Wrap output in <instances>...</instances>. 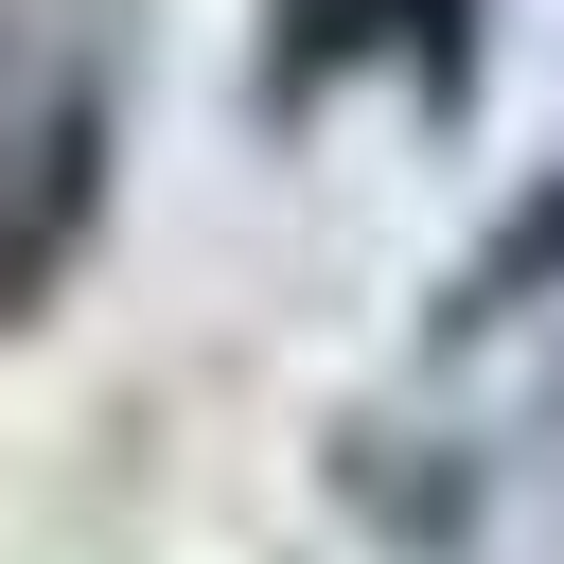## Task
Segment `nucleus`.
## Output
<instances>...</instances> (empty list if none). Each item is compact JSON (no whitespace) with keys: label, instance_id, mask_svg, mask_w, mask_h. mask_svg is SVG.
Listing matches in <instances>:
<instances>
[]
</instances>
